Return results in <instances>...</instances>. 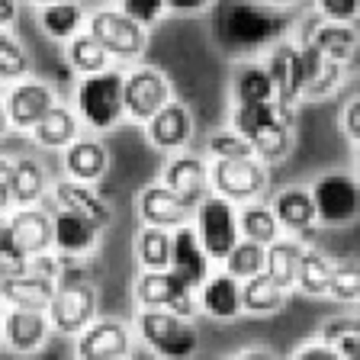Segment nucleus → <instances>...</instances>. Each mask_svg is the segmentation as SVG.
Returning <instances> with one entry per match:
<instances>
[{"mask_svg":"<svg viewBox=\"0 0 360 360\" xmlns=\"http://www.w3.org/2000/svg\"><path fill=\"white\" fill-rule=\"evenodd\" d=\"M286 10L264 0H212L210 36L225 58H255L290 30Z\"/></svg>","mask_w":360,"mask_h":360,"instance_id":"f257e3e1","label":"nucleus"},{"mask_svg":"<svg viewBox=\"0 0 360 360\" xmlns=\"http://www.w3.org/2000/svg\"><path fill=\"white\" fill-rule=\"evenodd\" d=\"M232 129L255 145V158L264 165L283 161L292 148V110L280 106L277 100L235 103Z\"/></svg>","mask_w":360,"mask_h":360,"instance_id":"f03ea898","label":"nucleus"},{"mask_svg":"<svg viewBox=\"0 0 360 360\" xmlns=\"http://www.w3.org/2000/svg\"><path fill=\"white\" fill-rule=\"evenodd\" d=\"M77 120L87 129H112L126 116L122 110V71L103 68L97 75H81L77 84Z\"/></svg>","mask_w":360,"mask_h":360,"instance_id":"7ed1b4c3","label":"nucleus"},{"mask_svg":"<svg viewBox=\"0 0 360 360\" xmlns=\"http://www.w3.org/2000/svg\"><path fill=\"white\" fill-rule=\"evenodd\" d=\"M135 331L145 345L167 360H187L200 351V331L190 319L167 312V309H145L135 319Z\"/></svg>","mask_w":360,"mask_h":360,"instance_id":"20e7f679","label":"nucleus"},{"mask_svg":"<svg viewBox=\"0 0 360 360\" xmlns=\"http://www.w3.org/2000/svg\"><path fill=\"white\" fill-rule=\"evenodd\" d=\"M84 30L103 45L110 58L120 61H139L145 55V45H148L145 26L126 16L122 10H94L84 22Z\"/></svg>","mask_w":360,"mask_h":360,"instance_id":"39448f33","label":"nucleus"},{"mask_svg":"<svg viewBox=\"0 0 360 360\" xmlns=\"http://www.w3.org/2000/svg\"><path fill=\"white\" fill-rule=\"evenodd\" d=\"M190 222H193V229H196V235H200L210 261H222V257L232 251L235 241L241 238L235 202L219 196V193L202 196V200L193 206V219H190Z\"/></svg>","mask_w":360,"mask_h":360,"instance_id":"423d86ee","label":"nucleus"},{"mask_svg":"<svg viewBox=\"0 0 360 360\" xmlns=\"http://www.w3.org/2000/svg\"><path fill=\"white\" fill-rule=\"evenodd\" d=\"M267 187V165L257 158H212L210 190L232 202L257 200Z\"/></svg>","mask_w":360,"mask_h":360,"instance_id":"0eeeda50","label":"nucleus"},{"mask_svg":"<svg viewBox=\"0 0 360 360\" xmlns=\"http://www.w3.org/2000/svg\"><path fill=\"white\" fill-rule=\"evenodd\" d=\"M135 300L145 309H167V312L180 315V319H193V315L200 312L196 290L184 283L171 267L142 270V277L135 283Z\"/></svg>","mask_w":360,"mask_h":360,"instance_id":"6e6552de","label":"nucleus"},{"mask_svg":"<svg viewBox=\"0 0 360 360\" xmlns=\"http://www.w3.org/2000/svg\"><path fill=\"white\" fill-rule=\"evenodd\" d=\"M309 193H312V202H315V222L351 225L360 212V190L354 174H345V171L322 174Z\"/></svg>","mask_w":360,"mask_h":360,"instance_id":"1a4fd4ad","label":"nucleus"},{"mask_svg":"<svg viewBox=\"0 0 360 360\" xmlns=\"http://www.w3.org/2000/svg\"><path fill=\"white\" fill-rule=\"evenodd\" d=\"M45 315L52 322V331H58V335H81L97 319V290L84 280L58 283L49 306H45Z\"/></svg>","mask_w":360,"mask_h":360,"instance_id":"9d476101","label":"nucleus"},{"mask_svg":"<svg viewBox=\"0 0 360 360\" xmlns=\"http://www.w3.org/2000/svg\"><path fill=\"white\" fill-rule=\"evenodd\" d=\"M171 100V81L165 71L151 65H139L122 75V110L135 122H145Z\"/></svg>","mask_w":360,"mask_h":360,"instance_id":"9b49d317","label":"nucleus"},{"mask_svg":"<svg viewBox=\"0 0 360 360\" xmlns=\"http://www.w3.org/2000/svg\"><path fill=\"white\" fill-rule=\"evenodd\" d=\"M267 68L270 81H274V100L286 110H296L302 100V58H300V45L290 39H277L267 49V58L261 61Z\"/></svg>","mask_w":360,"mask_h":360,"instance_id":"f8f14e48","label":"nucleus"},{"mask_svg":"<svg viewBox=\"0 0 360 360\" xmlns=\"http://www.w3.org/2000/svg\"><path fill=\"white\" fill-rule=\"evenodd\" d=\"M55 103H58L55 90L45 81H39V77H26V75L10 81V90H7V97H4L10 129H20V132H30Z\"/></svg>","mask_w":360,"mask_h":360,"instance_id":"ddd939ff","label":"nucleus"},{"mask_svg":"<svg viewBox=\"0 0 360 360\" xmlns=\"http://www.w3.org/2000/svg\"><path fill=\"white\" fill-rule=\"evenodd\" d=\"M0 328H4L7 347L16 354H36L52 335V322H49L45 309L30 306H10L0 315Z\"/></svg>","mask_w":360,"mask_h":360,"instance_id":"4468645a","label":"nucleus"},{"mask_svg":"<svg viewBox=\"0 0 360 360\" xmlns=\"http://www.w3.org/2000/svg\"><path fill=\"white\" fill-rule=\"evenodd\" d=\"M77 338V357L84 360H112L132 351V331L120 319H94Z\"/></svg>","mask_w":360,"mask_h":360,"instance_id":"2eb2a0df","label":"nucleus"},{"mask_svg":"<svg viewBox=\"0 0 360 360\" xmlns=\"http://www.w3.org/2000/svg\"><path fill=\"white\" fill-rule=\"evenodd\" d=\"M167 267H171L187 286H193V290L212 274L210 270L212 261H210L200 235H196V229L190 222L171 229V264H167Z\"/></svg>","mask_w":360,"mask_h":360,"instance_id":"dca6fc26","label":"nucleus"},{"mask_svg":"<svg viewBox=\"0 0 360 360\" xmlns=\"http://www.w3.org/2000/svg\"><path fill=\"white\" fill-rule=\"evenodd\" d=\"M145 139H148V145L158 151L187 148L190 139H193V116H190V110L184 103L167 100L155 116L145 120Z\"/></svg>","mask_w":360,"mask_h":360,"instance_id":"f3484780","label":"nucleus"},{"mask_svg":"<svg viewBox=\"0 0 360 360\" xmlns=\"http://www.w3.org/2000/svg\"><path fill=\"white\" fill-rule=\"evenodd\" d=\"M139 216L145 225H161V229H177L193 219V202L177 196L167 184H148L139 193Z\"/></svg>","mask_w":360,"mask_h":360,"instance_id":"a211bd4d","label":"nucleus"},{"mask_svg":"<svg viewBox=\"0 0 360 360\" xmlns=\"http://www.w3.org/2000/svg\"><path fill=\"white\" fill-rule=\"evenodd\" d=\"M52 202H55V210H68V212H77V216L90 219L97 229H106V225L112 222L110 202L90 187V184H84V180H75V177L55 180Z\"/></svg>","mask_w":360,"mask_h":360,"instance_id":"6ab92c4d","label":"nucleus"},{"mask_svg":"<svg viewBox=\"0 0 360 360\" xmlns=\"http://www.w3.org/2000/svg\"><path fill=\"white\" fill-rule=\"evenodd\" d=\"M100 241V229L90 219L68 210L52 212V248L61 257H84Z\"/></svg>","mask_w":360,"mask_h":360,"instance_id":"aec40b11","label":"nucleus"},{"mask_svg":"<svg viewBox=\"0 0 360 360\" xmlns=\"http://www.w3.org/2000/svg\"><path fill=\"white\" fill-rule=\"evenodd\" d=\"M161 184L174 190L177 196H184L187 202H200L210 190V165L196 155H174L161 171Z\"/></svg>","mask_w":360,"mask_h":360,"instance_id":"412c9836","label":"nucleus"},{"mask_svg":"<svg viewBox=\"0 0 360 360\" xmlns=\"http://www.w3.org/2000/svg\"><path fill=\"white\" fill-rule=\"evenodd\" d=\"M7 229L16 238V245L30 257L42 255V251H52V212L39 210L36 202L7 212Z\"/></svg>","mask_w":360,"mask_h":360,"instance_id":"4be33fe9","label":"nucleus"},{"mask_svg":"<svg viewBox=\"0 0 360 360\" xmlns=\"http://www.w3.org/2000/svg\"><path fill=\"white\" fill-rule=\"evenodd\" d=\"M196 302H200V312L212 315L219 322H229V319H238L241 315V280H235L232 274H210L196 286Z\"/></svg>","mask_w":360,"mask_h":360,"instance_id":"5701e85b","label":"nucleus"},{"mask_svg":"<svg viewBox=\"0 0 360 360\" xmlns=\"http://www.w3.org/2000/svg\"><path fill=\"white\" fill-rule=\"evenodd\" d=\"M58 277H49V274H39V270H26V274H16V277L0 280V300L4 306H30V309H45L52 300Z\"/></svg>","mask_w":360,"mask_h":360,"instance_id":"b1692460","label":"nucleus"},{"mask_svg":"<svg viewBox=\"0 0 360 360\" xmlns=\"http://www.w3.org/2000/svg\"><path fill=\"white\" fill-rule=\"evenodd\" d=\"M306 42H312L325 58L338 61V65H354V58H357V30H354V22H312V30L306 32Z\"/></svg>","mask_w":360,"mask_h":360,"instance_id":"393cba45","label":"nucleus"},{"mask_svg":"<svg viewBox=\"0 0 360 360\" xmlns=\"http://www.w3.org/2000/svg\"><path fill=\"white\" fill-rule=\"evenodd\" d=\"M65 174L84 184H94L106 174L110 167V155H106V145L97 139H81L77 135L71 145H65Z\"/></svg>","mask_w":360,"mask_h":360,"instance_id":"a878e982","label":"nucleus"},{"mask_svg":"<svg viewBox=\"0 0 360 360\" xmlns=\"http://www.w3.org/2000/svg\"><path fill=\"white\" fill-rule=\"evenodd\" d=\"M270 210L277 216L280 229L286 232H309L315 225V202L312 193L302 187H286L270 200Z\"/></svg>","mask_w":360,"mask_h":360,"instance_id":"bb28decb","label":"nucleus"},{"mask_svg":"<svg viewBox=\"0 0 360 360\" xmlns=\"http://www.w3.org/2000/svg\"><path fill=\"white\" fill-rule=\"evenodd\" d=\"M302 245L296 238H274L264 245V274H267L280 290H296V270H300Z\"/></svg>","mask_w":360,"mask_h":360,"instance_id":"cd10ccee","label":"nucleus"},{"mask_svg":"<svg viewBox=\"0 0 360 360\" xmlns=\"http://www.w3.org/2000/svg\"><path fill=\"white\" fill-rule=\"evenodd\" d=\"M30 135L36 139V145H42V148H65V145H71L77 135H81V120H77L75 110L55 103L52 110L45 112L42 120L30 129Z\"/></svg>","mask_w":360,"mask_h":360,"instance_id":"c85d7f7f","label":"nucleus"},{"mask_svg":"<svg viewBox=\"0 0 360 360\" xmlns=\"http://www.w3.org/2000/svg\"><path fill=\"white\" fill-rule=\"evenodd\" d=\"M49 193V174L36 158H16L10 174V196L13 206H32Z\"/></svg>","mask_w":360,"mask_h":360,"instance_id":"c756f323","label":"nucleus"},{"mask_svg":"<svg viewBox=\"0 0 360 360\" xmlns=\"http://www.w3.org/2000/svg\"><path fill=\"white\" fill-rule=\"evenodd\" d=\"M39 22L49 39H58V42H68L75 32L84 30L87 22V13H84L81 4L75 0H55V4H45L39 7Z\"/></svg>","mask_w":360,"mask_h":360,"instance_id":"7c9ffc66","label":"nucleus"},{"mask_svg":"<svg viewBox=\"0 0 360 360\" xmlns=\"http://www.w3.org/2000/svg\"><path fill=\"white\" fill-rule=\"evenodd\" d=\"M286 302V290H280L267 274H255V277L241 280V312L251 315H277Z\"/></svg>","mask_w":360,"mask_h":360,"instance_id":"2f4dec72","label":"nucleus"},{"mask_svg":"<svg viewBox=\"0 0 360 360\" xmlns=\"http://www.w3.org/2000/svg\"><path fill=\"white\" fill-rule=\"evenodd\" d=\"M235 216H238V235L241 238L270 245V241L283 232L280 222H277V216H274V210L264 206V202H255V200L241 202V210H235Z\"/></svg>","mask_w":360,"mask_h":360,"instance_id":"473e14b6","label":"nucleus"},{"mask_svg":"<svg viewBox=\"0 0 360 360\" xmlns=\"http://www.w3.org/2000/svg\"><path fill=\"white\" fill-rule=\"evenodd\" d=\"M232 97H235V103H261V100H274V81H270L267 68H264L261 61H245V65L235 71Z\"/></svg>","mask_w":360,"mask_h":360,"instance_id":"72a5a7b5","label":"nucleus"},{"mask_svg":"<svg viewBox=\"0 0 360 360\" xmlns=\"http://www.w3.org/2000/svg\"><path fill=\"white\" fill-rule=\"evenodd\" d=\"M65 55H68V65L75 68L77 75H97V71L110 68V55H106V49L90 36L87 30L75 32V36L68 39Z\"/></svg>","mask_w":360,"mask_h":360,"instance_id":"f704fd0d","label":"nucleus"},{"mask_svg":"<svg viewBox=\"0 0 360 360\" xmlns=\"http://www.w3.org/2000/svg\"><path fill=\"white\" fill-rule=\"evenodd\" d=\"M331 277V264L319 248H302L300 270H296V290H302L306 296H325Z\"/></svg>","mask_w":360,"mask_h":360,"instance_id":"c9c22d12","label":"nucleus"},{"mask_svg":"<svg viewBox=\"0 0 360 360\" xmlns=\"http://www.w3.org/2000/svg\"><path fill=\"white\" fill-rule=\"evenodd\" d=\"M135 251H139V261L145 270H165L171 264V229L145 225L135 241Z\"/></svg>","mask_w":360,"mask_h":360,"instance_id":"e433bc0d","label":"nucleus"},{"mask_svg":"<svg viewBox=\"0 0 360 360\" xmlns=\"http://www.w3.org/2000/svg\"><path fill=\"white\" fill-rule=\"evenodd\" d=\"M225 274H232L235 280H248L264 270V245L251 238H238L232 245V251L222 257Z\"/></svg>","mask_w":360,"mask_h":360,"instance_id":"4c0bfd02","label":"nucleus"},{"mask_svg":"<svg viewBox=\"0 0 360 360\" xmlns=\"http://www.w3.org/2000/svg\"><path fill=\"white\" fill-rule=\"evenodd\" d=\"M30 75V52L13 32L0 30V81H16Z\"/></svg>","mask_w":360,"mask_h":360,"instance_id":"58836bf2","label":"nucleus"},{"mask_svg":"<svg viewBox=\"0 0 360 360\" xmlns=\"http://www.w3.org/2000/svg\"><path fill=\"white\" fill-rule=\"evenodd\" d=\"M325 296L338 302H357L360 296V274H357V264H331V277H328V290Z\"/></svg>","mask_w":360,"mask_h":360,"instance_id":"ea45409f","label":"nucleus"},{"mask_svg":"<svg viewBox=\"0 0 360 360\" xmlns=\"http://www.w3.org/2000/svg\"><path fill=\"white\" fill-rule=\"evenodd\" d=\"M212 158H255V145L248 142L241 132H235L232 126L229 129H216L206 142Z\"/></svg>","mask_w":360,"mask_h":360,"instance_id":"a19ab883","label":"nucleus"},{"mask_svg":"<svg viewBox=\"0 0 360 360\" xmlns=\"http://www.w3.org/2000/svg\"><path fill=\"white\" fill-rule=\"evenodd\" d=\"M351 65H338V61H325V68L319 71V75L312 77V81L302 87V97H312V100H322L328 97L331 90H338L341 84H345V75Z\"/></svg>","mask_w":360,"mask_h":360,"instance_id":"79ce46f5","label":"nucleus"},{"mask_svg":"<svg viewBox=\"0 0 360 360\" xmlns=\"http://www.w3.org/2000/svg\"><path fill=\"white\" fill-rule=\"evenodd\" d=\"M30 270V255L16 245V238L10 235V229L0 235V280L16 277V274H26Z\"/></svg>","mask_w":360,"mask_h":360,"instance_id":"37998d69","label":"nucleus"},{"mask_svg":"<svg viewBox=\"0 0 360 360\" xmlns=\"http://www.w3.org/2000/svg\"><path fill=\"white\" fill-rule=\"evenodd\" d=\"M120 10L126 16H132L135 22H142V26H151L165 16L167 4L165 0H120Z\"/></svg>","mask_w":360,"mask_h":360,"instance_id":"c03bdc74","label":"nucleus"},{"mask_svg":"<svg viewBox=\"0 0 360 360\" xmlns=\"http://www.w3.org/2000/svg\"><path fill=\"white\" fill-rule=\"evenodd\" d=\"M354 331H360L357 315H335V319H328V322H325L322 328H319V341H325V345L335 347L338 338L354 335Z\"/></svg>","mask_w":360,"mask_h":360,"instance_id":"a18cd8bd","label":"nucleus"},{"mask_svg":"<svg viewBox=\"0 0 360 360\" xmlns=\"http://www.w3.org/2000/svg\"><path fill=\"white\" fill-rule=\"evenodd\" d=\"M315 7L325 20H335V22H354L357 20V7L360 0H315Z\"/></svg>","mask_w":360,"mask_h":360,"instance_id":"49530a36","label":"nucleus"},{"mask_svg":"<svg viewBox=\"0 0 360 360\" xmlns=\"http://www.w3.org/2000/svg\"><path fill=\"white\" fill-rule=\"evenodd\" d=\"M292 357L296 360H341V354H338L331 345H325V341H309V345L296 347Z\"/></svg>","mask_w":360,"mask_h":360,"instance_id":"de8ad7c7","label":"nucleus"},{"mask_svg":"<svg viewBox=\"0 0 360 360\" xmlns=\"http://www.w3.org/2000/svg\"><path fill=\"white\" fill-rule=\"evenodd\" d=\"M341 129H345V135L357 145V139H360V103L357 100H347L345 112H341Z\"/></svg>","mask_w":360,"mask_h":360,"instance_id":"09e8293b","label":"nucleus"},{"mask_svg":"<svg viewBox=\"0 0 360 360\" xmlns=\"http://www.w3.org/2000/svg\"><path fill=\"white\" fill-rule=\"evenodd\" d=\"M10 174H13V161H10V158H0V212H10V206H13Z\"/></svg>","mask_w":360,"mask_h":360,"instance_id":"8fccbe9b","label":"nucleus"},{"mask_svg":"<svg viewBox=\"0 0 360 360\" xmlns=\"http://www.w3.org/2000/svg\"><path fill=\"white\" fill-rule=\"evenodd\" d=\"M357 341H360V331H354V335H345L335 341V351L341 354V360H357L360 351H357Z\"/></svg>","mask_w":360,"mask_h":360,"instance_id":"3c124183","label":"nucleus"},{"mask_svg":"<svg viewBox=\"0 0 360 360\" xmlns=\"http://www.w3.org/2000/svg\"><path fill=\"white\" fill-rule=\"evenodd\" d=\"M165 4L174 13H202V10H210L212 0H165Z\"/></svg>","mask_w":360,"mask_h":360,"instance_id":"603ef678","label":"nucleus"},{"mask_svg":"<svg viewBox=\"0 0 360 360\" xmlns=\"http://www.w3.org/2000/svg\"><path fill=\"white\" fill-rule=\"evenodd\" d=\"M20 7H16V0H0V30H7L10 22L16 20Z\"/></svg>","mask_w":360,"mask_h":360,"instance_id":"864d4df0","label":"nucleus"},{"mask_svg":"<svg viewBox=\"0 0 360 360\" xmlns=\"http://www.w3.org/2000/svg\"><path fill=\"white\" fill-rule=\"evenodd\" d=\"M10 132V120H7V106H4V100H0V139Z\"/></svg>","mask_w":360,"mask_h":360,"instance_id":"5fc2aeb1","label":"nucleus"},{"mask_svg":"<svg viewBox=\"0 0 360 360\" xmlns=\"http://www.w3.org/2000/svg\"><path fill=\"white\" fill-rule=\"evenodd\" d=\"M264 4H270V7H280V10H290L296 0H264Z\"/></svg>","mask_w":360,"mask_h":360,"instance_id":"6e6d98bb","label":"nucleus"},{"mask_svg":"<svg viewBox=\"0 0 360 360\" xmlns=\"http://www.w3.org/2000/svg\"><path fill=\"white\" fill-rule=\"evenodd\" d=\"M238 357H270V351H241Z\"/></svg>","mask_w":360,"mask_h":360,"instance_id":"4d7b16f0","label":"nucleus"},{"mask_svg":"<svg viewBox=\"0 0 360 360\" xmlns=\"http://www.w3.org/2000/svg\"><path fill=\"white\" fill-rule=\"evenodd\" d=\"M7 232V212H0V235Z\"/></svg>","mask_w":360,"mask_h":360,"instance_id":"13d9d810","label":"nucleus"},{"mask_svg":"<svg viewBox=\"0 0 360 360\" xmlns=\"http://www.w3.org/2000/svg\"><path fill=\"white\" fill-rule=\"evenodd\" d=\"M30 4H36V7H45V4H55V0H30Z\"/></svg>","mask_w":360,"mask_h":360,"instance_id":"bf43d9fd","label":"nucleus"},{"mask_svg":"<svg viewBox=\"0 0 360 360\" xmlns=\"http://www.w3.org/2000/svg\"><path fill=\"white\" fill-rule=\"evenodd\" d=\"M0 315H4V300H0Z\"/></svg>","mask_w":360,"mask_h":360,"instance_id":"052dcab7","label":"nucleus"}]
</instances>
